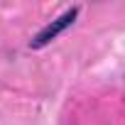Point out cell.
<instances>
[{
	"label": "cell",
	"instance_id": "1",
	"mask_svg": "<svg viewBox=\"0 0 125 125\" xmlns=\"http://www.w3.org/2000/svg\"><path fill=\"white\" fill-rule=\"evenodd\" d=\"M76 15H79V8H71V10H66L64 15H59L56 20H52L49 25H44V27L34 34V39L30 42V47H32V49H42V47H47L52 39H56L61 32L66 30V27H71V25H74Z\"/></svg>",
	"mask_w": 125,
	"mask_h": 125
}]
</instances>
